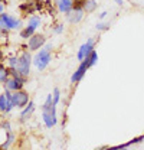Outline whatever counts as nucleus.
Returning a JSON list of instances; mask_svg holds the SVG:
<instances>
[{
	"instance_id": "nucleus-1",
	"label": "nucleus",
	"mask_w": 144,
	"mask_h": 150,
	"mask_svg": "<svg viewBox=\"0 0 144 150\" xmlns=\"http://www.w3.org/2000/svg\"><path fill=\"white\" fill-rule=\"evenodd\" d=\"M52 59V43H45L43 48H40L37 52H36L35 58H33V64H35L36 69L37 71H43L46 69V67L49 65Z\"/></svg>"
},
{
	"instance_id": "nucleus-2",
	"label": "nucleus",
	"mask_w": 144,
	"mask_h": 150,
	"mask_svg": "<svg viewBox=\"0 0 144 150\" xmlns=\"http://www.w3.org/2000/svg\"><path fill=\"white\" fill-rule=\"evenodd\" d=\"M30 65H32V56L29 52H23L22 55L18 58V65H16V69L20 75L23 76H28L30 74Z\"/></svg>"
},
{
	"instance_id": "nucleus-3",
	"label": "nucleus",
	"mask_w": 144,
	"mask_h": 150,
	"mask_svg": "<svg viewBox=\"0 0 144 150\" xmlns=\"http://www.w3.org/2000/svg\"><path fill=\"white\" fill-rule=\"evenodd\" d=\"M25 84H26V76H23V75L12 76V75H10V76L6 79L4 87H6V90H9V91H18V90H22V88H23Z\"/></svg>"
},
{
	"instance_id": "nucleus-4",
	"label": "nucleus",
	"mask_w": 144,
	"mask_h": 150,
	"mask_svg": "<svg viewBox=\"0 0 144 150\" xmlns=\"http://www.w3.org/2000/svg\"><path fill=\"white\" fill-rule=\"evenodd\" d=\"M42 118H43V123L48 129H52L54 126H56L58 123V117H56V105H52L46 110H42Z\"/></svg>"
},
{
	"instance_id": "nucleus-5",
	"label": "nucleus",
	"mask_w": 144,
	"mask_h": 150,
	"mask_svg": "<svg viewBox=\"0 0 144 150\" xmlns=\"http://www.w3.org/2000/svg\"><path fill=\"white\" fill-rule=\"evenodd\" d=\"M94 49H95V39H94V38H90L85 43H82V45L79 46V49H78V52H76V59H78L79 62H82Z\"/></svg>"
},
{
	"instance_id": "nucleus-6",
	"label": "nucleus",
	"mask_w": 144,
	"mask_h": 150,
	"mask_svg": "<svg viewBox=\"0 0 144 150\" xmlns=\"http://www.w3.org/2000/svg\"><path fill=\"white\" fill-rule=\"evenodd\" d=\"M12 103L18 108H25L28 105V103H29V94L25 93L23 90L13 91V94H12Z\"/></svg>"
},
{
	"instance_id": "nucleus-7",
	"label": "nucleus",
	"mask_w": 144,
	"mask_h": 150,
	"mask_svg": "<svg viewBox=\"0 0 144 150\" xmlns=\"http://www.w3.org/2000/svg\"><path fill=\"white\" fill-rule=\"evenodd\" d=\"M46 43V36L42 33H33L32 36L29 38L28 42V48L29 51H39L40 48H43Z\"/></svg>"
},
{
	"instance_id": "nucleus-8",
	"label": "nucleus",
	"mask_w": 144,
	"mask_h": 150,
	"mask_svg": "<svg viewBox=\"0 0 144 150\" xmlns=\"http://www.w3.org/2000/svg\"><path fill=\"white\" fill-rule=\"evenodd\" d=\"M84 15H85L84 7H73L71 12H69L68 15H65V16H66V19H68L69 23L76 25V23H79V22L84 19Z\"/></svg>"
},
{
	"instance_id": "nucleus-9",
	"label": "nucleus",
	"mask_w": 144,
	"mask_h": 150,
	"mask_svg": "<svg viewBox=\"0 0 144 150\" xmlns=\"http://www.w3.org/2000/svg\"><path fill=\"white\" fill-rule=\"evenodd\" d=\"M87 69H90L88 68V65L82 61L81 64H79V67L76 68V71L72 74L71 76V82L72 84H78V82H81L82 79H84V76H85V74H87Z\"/></svg>"
},
{
	"instance_id": "nucleus-10",
	"label": "nucleus",
	"mask_w": 144,
	"mask_h": 150,
	"mask_svg": "<svg viewBox=\"0 0 144 150\" xmlns=\"http://www.w3.org/2000/svg\"><path fill=\"white\" fill-rule=\"evenodd\" d=\"M56 9L59 13L68 15L73 9V0H56Z\"/></svg>"
},
{
	"instance_id": "nucleus-11",
	"label": "nucleus",
	"mask_w": 144,
	"mask_h": 150,
	"mask_svg": "<svg viewBox=\"0 0 144 150\" xmlns=\"http://www.w3.org/2000/svg\"><path fill=\"white\" fill-rule=\"evenodd\" d=\"M3 18H4V23H6V28H7L9 30H12V29H19V28L22 26V22H20L19 19L13 18V16H9V15L3 13Z\"/></svg>"
},
{
	"instance_id": "nucleus-12",
	"label": "nucleus",
	"mask_w": 144,
	"mask_h": 150,
	"mask_svg": "<svg viewBox=\"0 0 144 150\" xmlns=\"http://www.w3.org/2000/svg\"><path fill=\"white\" fill-rule=\"evenodd\" d=\"M33 111H35V103H33V101H29L28 105L23 108V111L20 112V120H22V121L28 120V118L33 114Z\"/></svg>"
},
{
	"instance_id": "nucleus-13",
	"label": "nucleus",
	"mask_w": 144,
	"mask_h": 150,
	"mask_svg": "<svg viewBox=\"0 0 144 150\" xmlns=\"http://www.w3.org/2000/svg\"><path fill=\"white\" fill-rule=\"evenodd\" d=\"M141 142H144V134L138 136V137H134L133 140H130V142H127V143H123V144H120V146H114V147H111V149H115V150L127 149V147L134 146V144H138V143H141Z\"/></svg>"
},
{
	"instance_id": "nucleus-14",
	"label": "nucleus",
	"mask_w": 144,
	"mask_h": 150,
	"mask_svg": "<svg viewBox=\"0 0 144 150\" xmlns=\"http://www.w3.org/2000/svg\"><path fill=\"white\" fill-rule=\"evenodd\" d=\"M97 61H98V54H97V51H95V49H94L90 55L84 59V62L88 65V68H92V67L97 64Z\"/></svg>"
},
{
	"instance_id": "nucleus-15",
	"label": "nucleus",
	"mask_w": 144,
	"mask_h": 150,
	"mask_svg": "<svg viewBox=\"0 0 144 150\" xmlns=\"http://www.w3.org/2000/svg\"><path fill=\"white\" fill-rule=\"evenodd\" d=\"M97 6H98V3L95 1V0H84V10L87 12V13H92V12H95L97 10Z\"/></svg>"
},
{
	"instance_id": "nucleus-16",
	"label": "nucleus",
	"mask_w": 144,
	"mask_h": 150,
	"mask_svg": "<svg viewBox=\"0 0 144 150\" xmlns=\"http://www.w3.org/2000/svg\"><path fill=\"white\" fill-rule=\"evenodd\" d=\"M35 32H36L35 28H32V26H29V25H28V26L20 32V38H23V39H29V38L35 33Z\"/></svg>"
},
{
	"instance_id": "nucleus-17",
	"label": "nucleus",
	"mask_w": 144,
	"mask_h": 150,
	"mask_svg": "<svg viewBox=\"0 0 144 150\" xmlns=\"http://www.w3.org/2000/svg\"><path fill=\"white\" fill-rule=\"evenodd\" d=\"M28 25L32 26V28H35V29H37V28L42 25V19L39 18V16H30V18H29V22H28Z\"/></svg>"
},
{
	"instance_id": "nucleus-18",
	"label": "nucleus",
	"mask_w": 144,
	"mask_h": 150,
	"mask_svg": "<svg viewBox=\"0 0 144 150\" xmlns=\"http://www.w3.org/2000/svg\"><path fill=\"white\" fill-rule=\"evenodd\" d=\"M10 76V69H6L4 67L0 65V82H6V79Z\"/></svg>"
},
{
	"instance_id": "nucleus-19",
	"label": "nucleus",
	"mask_w": 144,
	"mask_h": 150,
	"mask_svg": "<svg viewBox=\"0 0 144 150\" xmlns=\"http://www.w3.org/2000/svg\"><path fill=\"white\" fill-rule=\"evenodd\" d=\"M13 142H15V134L10 133V131H7V142L3 143L0 147H1V149H7V147H10V144H12Z\"/></svg>"
},
{
	"instance_id": "nucleus-20",
	"label": "nucleus",
	"mask_w": 144,
	"mask_h": 150,
	"mask_svg": "<svg viewBox=\"0 0 144 150\" xmlns=\"http://www.w3.org/2000/svg\"><path fill=\"white\" fill-rule=\"evenodd\" d=\"M52 98H54V104L58 105L59 101H61V90H59V88H54V91H52Z\"/></svg>"
},
{
	"instance_id": "nucleus-21",
	"label": "nucleus",
	"mask_w": 144,
	"mask_h": 150,
	"mask_svg": "<svg viewBox=\"0 0 144 150\" xmlns=\"http://www.w3.org/2000/svg\"><path fill=\"white\" fill-rule=\"evenodd\" d=\"M95 29L100 30V32H105V30L109 29V23H107V22H98L97 26H95Z\"/></svg>"
},
{
	"instance_id": "nucleus-22",
	"label": "nucleus",
	"mask_w": 144,
	"mask_h": 150,
	"mask_svg": "<svg viewBox=\"0 0 144 150\" xmlns=\"http://www.w3.org/2000/svg\"><path fill=\"white\" fill-rule=\"evenodd\" d=\"M64 30H65V25H64V23H56V25L54 26V29H52V32L56 33V35L64 33Z\"/></svg>"
},
{
	"instance_id": "nucleus-23",
	"label": "nucleus",
	"mask_w": 144,
	"mask_h": 150,
	"mask_svg": "<svg viewBox=\"0 0 144 150\" xmlns=\"http://www.w3.org/2000/svg\"><path fill=\"white\" fill-rule=\"evenodd\" d=\"M9 68H16V65H18V58L16 56H12V58H9Z\"/></svg>"
},
{
	"instance_id": "nucleus-24",
	"label": "nucleus",
	"mask_w": 144,
	"mask_h": 150,
	"mask_svg": "<svg viewBox=\"0 0 144 150\" xmlns=\"http://www.w3.org/2000/svg\"><path fill=\"white\" fill-rule=\"evenodd\" d=\"M1 127H3L6 131H10V123H7V121H6V123H3V126H1Z\"/></svg>"
},
{
	"instance_id": "nucleus-25",
	"label": "nucleus",
	"mask_w": 144,
	"mask_h": 150,
	"mask_svg": "<svg viewBox=\"0 0 144 150\" xmlns=\"http://www.w3.org/2000/svg\"><path fill=\"white\" fill-rule=\"evenodd\" d=\"M107 15H108V12H102V13H100V19L102 20V19H105L107 18Z\"/></svg>"
},
{
	"instance_id": "nucleus-26",
	"label": "nucleus",
	"mask_w": 144,
	"mask_h": 150,
	"mask_svg": "<svg viewBox=\"0 0 144 150\" xmlns=\"http://www.w3.org/2000/svg\"><path fill=\"white\" fill-rule=\"evenodd\" d=\"M114 1H115L118 6H123V4H124V0H114Z\"/></svg>"
},
{
	"instance_id": "nucleus-27",
	"label": "nucleus",
	"mask_w": 144,
	"mask_h": 150,
	"mask_svg": "<svg viewBox=\"0 0 144 150\" xmlns=\"http://www.w3.org/2000/svg\"><path fill=\"white\" fill-rule=\"evenodd\" d=\"M3 10H4V6H3L1 1H0V13H3Z\"/></svg>"
},
{
	"instance_id": "nucleus-28",
	"label": "nucleus",
	"mask_w": 144,
	"mask_h": 150,
	"mask_svg": "<svg viewBox=\"0 0 144 150\" xmlns=\"http://www.w3.org/2000/svg\"><path fill=\"white\" fill-rule=\"evenodd\" d=\"M0 61H1V52H0Z\"/></svg>"
},
{
	"instance_id": "nucleus-29",
	"label": "nucleus",
	"mask_w": 144,
	"mask_h": 150,
	"mask_svg": "<svg viewBox=\"0 0 144 150\" xmlns=\"http://www.w3.org/2000/svg\"><path fill=\"white\" fill-rule=\"evenodd\" d=\"M0 1H4V0H0Z\"/></svg>"
}]
</instances>
